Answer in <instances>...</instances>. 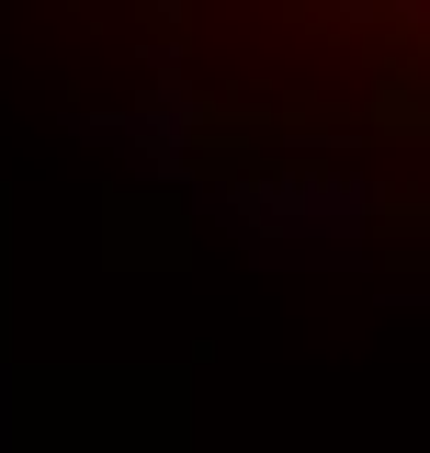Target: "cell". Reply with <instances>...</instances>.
Masks as SVG:
<instances>
[{
    "mask_svg": "<svg viewBox=\"0 0 430 453\" xmlns=\"http://www.w3.org/2000/svg\"><path fill=\"white\" fill-rule=\"evenodd\" d=\"M238 216H250V238H295V226H351L363 193H340V181H238Z\"/></svg>",
    "mask_w": 430,
    "mask_h": 453,
    "instance_id": "1",
    "label": "cell"
}]
</instances>
